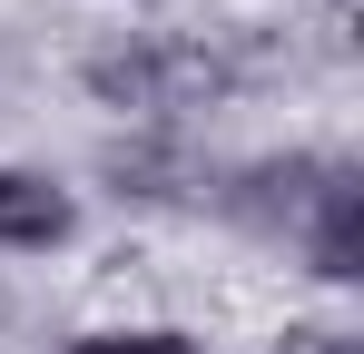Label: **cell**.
<instances>
[{
    "label": "cell",
    "mask_w": 364,
    "mask_h": 354,
    "mask_svg": "<svg viewBox=\"0 0 364 354\" xmlns=\"http://www.w3.org/2000/svg\"><path fill=\"white\" fill-rule=\"evenodd\" d=\"M50 236H69V197L20 177V168H0V246H50Z\"/></svg>",
    "instance_id": "6da1fadb"
},
{
    "label": "cell",
    "mask_w": 364,
    "mask_h": 354,
    "mask_svg": "<svg viewBox=\"0 0 364 354\" xmlns=\"http://www.w3.org/2000/svg\"><path fill=\"white\" fill-rule=\"evenodd\" d=\"M286 354H345V335H286Z\"/></svg>",
    "instance_id": "3957f363"
},
{
    "label": "cell",
    "mask_w": 364,
    "mask_h": 354,
    "mask_svg": "<svg viewBox=\"0 0 364 354\" xmlns=\"http://www.w3.org/2000/svg\"><path fill=\"white\" fill-rule=\"evenodd\" d=\"M69 354H197L187 335H79Z\"/></svg>",
    "instance_id": "7a4b0ae2"
}]
</instances>
